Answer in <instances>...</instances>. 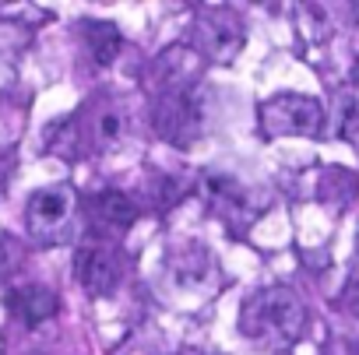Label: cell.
Masks as SVG:
<instances>
[{"mask_svg":"<svg viewBox=\"0 0 359 355\" xmlns=\"http://www.w3.org/2000/svg\"><path fill=\"white\" fill-rule=\"evenodd\" d=\"M11 267V250H8V243H0V271H8Z\"/></svg>","mask_w":359,"mask_h":355,"instance_id":"12","label":"cell"},{"mask_svg":"<svg viewBox=\"0 0 359 355\" xmlns=\"http://www.w3.org/2000/svg\"><path fill=\"white\" fill-rule=\"evenodd\" d=\"M81 36H85L88 53H92V60H95L99 67H109V64L116 60L120 46H123L120 29H116L113 22H102V18H88V22H81Z\"/></svg>","mask_w":359,"mask_h":355,"instance_id":"10","label":"cell"},{"mask_svg":"<svg viewBox=\"0 0 359 355\" xmlns=\"http://www.w3.org/2000/svg\"><path fill=\"white\" fill-rule=\"evenodd\" d=\"M355 260H359V232H355Z\"/></svg>","mask_w":359,"mask_h":355,"instance_id":"14","label":"cell"},{"mask_svg":"<svg viewBox=\"0 0 359 355\" xmlns=\"http://www.w3.org/2000/svg\"><path fill=\"white\" fill-rule=\"evenodd\" d=\"M306 306L289 285H264L240 306V334L261 348H292L306 330Z\"/></svg>","mask_w":359,"mask_h":355,"instance_id":"1","label":"cell"},{"mask_svg":"<svg viewBox=\"0 0 359 355\" xmlns=\"http://www.w3.org/2000/svg\"><path fill=\"white\" fill-rule=\"evenodd\" d=\"M0 355H4V341H0Z\"/></svg>","mask_w":359,"mask_h":355,"instance_id":"15","label":"cell"},{"mask_svg":"<svg viewBox=\"0 0 359 355\" xmlns=\"http://www.w3.org/2000/svg\"><path fill=\"white\" fill-rule=\"evenodd\" d=\"M8 302H11V313H15L18 320H25L29 327H36V323H43V320H50V316L57 313V292L46 288V285L15 288V292L8 295Z\"/></svg>","mask_w":359,"mask_h":355,"instance_id":"9","label":"cell"},{"mask_svg":"<svg viewBox=\"0 0 359 355\" xmlns=\"http://www.w3.org/2000/svg\"><path fill=\"white\" fill-rule=\"evenodd\" d=\"M187 355H215V351H201V348H194V351H187Z\"/></svg>","mask_w":359,"mask_h":355,"instance_id":"13","label":"cell"},{"mask_svg":"<svg viewBox=\"0 0 359 355\" xmlns=\"http://www.w3.org/2000/svg\"><path fill=\"white\" fill-rule=\"evenodd\" d=\"M88 218L102 236H120L134 225L137 208L123 190H99V194L88 197Z\"/></svg>","mask_w":359,"mask_h":355,"instance_id":"8","label":"cell"},{"mask_svg":"<svg viewBox=\"0 0 359 355\" xmlns=\"http://www.w3.org/2000/svg\"><path fill=\"white\" fill-rule=\"evenodd\" d=\"M127 130H130V116H127V106L120 99H99V102L88 106L85 137L99 151H116L127 141Z\"/></svg>","mask_w":359,"mask_h":355,"instance_id":"7","label":"cell"},{"mask_svg":"<svg viewBox=\"0 0 359 355\" xmlns=\"http://www.w3.org/2000/svg\"><path fill=\"white\" fill-rule=\"evenodd\" d=\"M120 274H123V264L109 243H85L74 253V278L92 295H113L120 285Z\"/></svg>","mask_w":359,"mask_h":355,"instance_id":"6","label":"cell"},{"mask_svg":"<svg viewBox=\"0 0 359 355\" xmlns=\"http://www.w3.org/2000/svg\"><path fill=\"white\" fill-rule=\"evenodd\" d=\"M247 46V25L233 8H198L191 22V50L212 64H233Z\"/></svg>","mask_w":359,"mask_h":355,"instance_id":"2","label":"cell"},{"mask_svg":"<svg viewBox=\"0 0 359 355\" xmlns=\"http://www.w3.org/2000/svg\"><path fill=\"white\" fill-rule=\"evenodd\" d=\"M341 306H345V313H352V316L359 320V278H352V281L341 288Z\"/></svg>","mask_w":359,"mask_h":355,"instance_id":"11","label":"cell"},{"mask_svg":"<svg viewBox=\"0 0 359 355\" xmlns=\"http://www.w3.org/2000/svg\"><path fill=\"white\" fill-rule=\"evenodd\" d=\"M257 123L264 137H320L324 130V106L313 95L282 92L261 102Z\"/></svg>","mask_w":359,"mask_h":355,"instance_id":"3","label":"cell"},{"mask_svg":"<svg viewBox=\"0 0 359 355\" xmlns=\"http://www.w3.org/2000/svg\"><path fill=\"white\" fill-rule=\"evenodd\" d=\"M205 197L215 208V215H222L229 225H254V218L264 211V201L250 187H243L240 180L222 172L205 176Z\"/></svg>","mask_w":359,"mask_h":355,"instance_id":"5","label":"cell"},{"mask_svg":"<svg viewBox=\"0 0 359 355\" xmlns=\"http://www.w3.org/2000/svg\"><path fill=\"white\" fill-rule=\"evenodd\" d=\"M74 211H78V194H74L71 183L39 187V190L29 197V208H25V222H29L32 239H39V243H57V239H64L67 229H71Z\"/></svg>","mask_w":359,"mask_h":355,"instance_id":"4","label":"cell"}]
</instances>
